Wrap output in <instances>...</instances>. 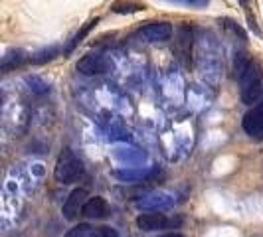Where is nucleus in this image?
<instances>
[{
	"instance_id": "nucleus-1",
	"label": "nucleus",
	"mask_w": 263,
	"mask_h": 237,
	"mask_svg": "<svg viewBox=\"0 0 263 237\" xmlns=\"http://www.w3.org/2000/svg\"><path fill=\"white\" fill-rule=\"evenodd\" d=\"M81 174H83V162L69 148H66L60 154L58 162H55V170H53L55 180L62 182V184H71V182L78 180Z\"/></svg>"
},
{
	"instance_id": "nucleus-2",
	"label": "nucleus",
	"mask_w": 263,
	"mask_h": 237,
	"mask_svg": "<svg viewBox=\"0 0 263 237\" xmlns=\"http://www.w3.org/2000/svg\"><path fill=\"white\" fill-rule=\"evenodd\" d=\"M111 67H113V64H111V60H107L105 55L89 53L83 60H79L78 71L83 75H101V73L111 71Z\"/></svg>"
},
{
	"instance_id": "nucleus-3",
	"label": "nucleus",
	"mask_w": 263,
	"mask_h": 237,
	"mask_svg": "<svg viewBox=\"0 0 263 237\" xmlns=\"http://www.w3.org/2000/svg\"><path fill=\"white\" fill-rule=\"evenodd\" d=\"M172 26L168 22H153V24H146L145 28L139 30L137 38L145 40V42H166L172 38Z\"/></svg>"
},
{
	"instance_id": "nucleus-4",
	"label": "nucleus",
	"mask_w": 263,
	"mask_h": 237,
	"mask_svg": "<svg viewBox=\"0 0 263 237\" xmlns=\"http://www.w3.org/2000/svg\"><path fill=\"white\" fill-rule=\"evenodd\" d=\"M243 131L253 139H263V99L246 113L243 117Z\"/></svg>"
},
{
	"instance_id": "nucleus-5",
	"label": "nucleus",
	"mask_w": 263,
	"mask_h": 237,
	"mask_svg": "<svg viewBox=\"0 0 263 237\" xmlns=\"http://www.w3.org/2000/svg\"><path fill=\"white\" fill-rule=\"evenodd\" d=\"M85 202H87V190H83V188H78V190H73L69 196H67L66 204H64V218L69 220V222H73L78 215L83 213V206H85Z\"/></svg>"
},
{
	"instance_id": "nucleus-6",
	"label": "nucleus",
	"mask_w": 263,
	"mask_h": 237,
	"mask_svg": "<svg viewBox=\"0 0 263 237\" xmlns=\"http://www.w3.org/2000/svg\"><path fill=\"white\" fill-rule=\"evenodd\" d=\"M172 224L174 222L166 220L164 213H143V215L137 218V225L143 231H157V229H164Z\"/></svg>"
},
{
	"instance_id": "nucleus-7",
	"label": "nucleus",
	"mask_w": 263,
	"mask_h": 237,
	"mask_svg": "<svg viewBox=\"0 0 263 237\" xmlns=\"http://www.w3.org/2000/svg\"><path fill=\"white\" fill-rule=\"evenodd\" d=\"M81 215H85L89 220H103V218L109 215V204L99 196L89 198L85 202V206H83V213Z\"/></svg>"
},
{
	"instance_id": "nucleus-8",
	"label": "nucleus",
	"mask_w": 263,
	"mask_h": 237,
	"mask_svg": "<svg viewBox=\"0 0 263 237\" xmlns=\"http://www.w3.org/2000/svg\"><path fill=\"white\" fill-rule=\"evenodd\" d=\"M237 81H239V85H241V89H248L251 85H257V83H263V71H261V66L257 64V62H250L246 69L237 75Z\"/></svg>"
},
{
	"instance_id": "nucleus-9",
	"label": "nucleus",
	"mask_w": 263,
	"mask_h": 237,
	"mask_svg": "<svg viewBox=\"0 0 263 237\" xmlns=\"http://www.w3.org/2000/svg\"><path fill=\"white\" fill-rule=\"evenodd\" d=\"M176 52H178V57L188 66V64H190V53H192V30H190V28L182 26L178 30Z\"/></svg>"
},
{
	"instance_id": "nucleus-10",
	"label": "nucleus",
	"mask_w": 263,
	"mask_h": 237,
	"mask_svg": "<svg viewBox=\"0 0 263 237\" xmlns=\"http://www.w3.org/2000/svg\"><path fill=\"white\" fill-rule=\"evenodd\" d=\"M97 22H99V18H95V20H89V22H87V24H85V26L81 28V30H79L78 34H76V36H73V38H71V42H69V44H67L66 53L73 52V50H76V48H78V46H79V44H81V42H83V38H85V36H87V34H89V32H91L93 28L97 26Z\"/></svg>"
},
{
	"instance_id": "nucleus-11",
	"label": "nucleus",
	"mask_w": 263,
	"mask_h": 237,
	"mask_svg": "<svg viewBox=\"0 0 263 237\" xmlns=\"http://www.w3.org/2000/svg\"><path fill=\"white\" fill-rule=\"evenodd\" d=\"M111 10H113L115 14H133V12H141V10H145V4L121 0V2H115V4L111 6Z\"/></svg>"
},
{
	"instance_id": "nucleus-12",
	"label": "nucleus",
	"mask_w": 263,
	"mask_h": 237,
	"mask_svg": "<svg viewBox=\"0 0 263 237\" xmlns=\"http://www.w3.org/2000/svg\"><path fill=\"white\" fill-rule=\"evenodd\" d=\"M24 60H26L24 52H12V53H8V55H4V60H2V69H12V67L20 66V64H22Z\"/></svg>"
},
{
	"instance_id": "nucleus-13",
	"label": "nucleus",
	"mask_w": 263,
	"mask_h": 237,
	"mask_svg": "<svg viewBox=\"0 0 263 237\" xmlns=\"http://www.w3.org/2000/svg\"><path fill=\"white\" fill-rule=\"evenodd\" d=\"M55 55H58V48H50V50H44V52H38L36 55H32V62L34 64H44V62H50Z\"/></svg>"
},
{
	"instance_id": "nucleus-14",
	"label": "nucleus",
	"mask_w": 263,
	"mask_h": 237,
	"mask_svg": "<svg viewBox=\"0 0 263 237\" xmlns=\"http://www.w3.org/2000/svg\"><path fill=\"white\" fill-rule=\"evenodd\" d=\"M89 235H91V227L87 224H79L73 229H69L64 237H89Z\"/></svg>"
},
{
	"instance_id": "nucleus-15",
	"label": "nucleus",
	"mask_w": 263,
	"mask_h": 237,
	"mask_svg": "<svg viewBox=\"0 0 263 237\" xmlns=\"http://www.w3.org/2000/svg\"><path fill=\"white\" fill-rule=\"evenodd\" d=\"M89 237H119V233L113 227H97V229H93Z\"/></svg>"
},
{
	"instance_id": "nucleus-16",
	"label": "nucleus",
	"mask_w": 263,
	"mask_h": 237,
	"mask_svg": "<svg viewBox=\"0 0 263 237\" xmlns=\"http://www.w3.org/2000/svg\"><path fill=\"white\" fill-rule=\"evenodd\" d=\"M171 2L184 4V6H190V8H204V6H208L210 0H171Z\"/></svg>"
},
{
	"instance_id": "nucleus-17",
	"label": "nucleus",
	"mask_w": 263,
	"mask_h": 237,
	"mask_svg": "<svg viewBox=\"0 0 263 237\" xmlns=\"http://www.w3.org/2000/svg\"><path fill=\"white\" fill-rule=\"evenodd\" d=\"M158 237H184V235H180V233H164V235H158Z\"/></svg>"
}]
</instances>
